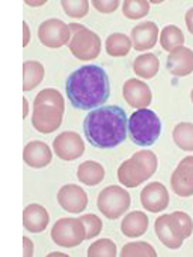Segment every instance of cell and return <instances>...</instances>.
Masks as SVG:
<instances>
[{
    "instance_id": "15",
    "label": "cell",
    "mask_w": 193,
    "mask_h": 257,
    "mask_svg": "<svg viewBox=\"0 0 193 257\" xmlns=\"http://www.w3.org/2000/svg\"><path fill=\"white\" fill-rule=\"evenodd\" d=\"M122 95L124 100L136 109H145L151 104L152 92L150 86L138 79H130L122 86Z\"/></svg>"
},
{
    "instance_id": "29",
    "label": "cell",
    "mask_w": 193,
    "mask_h": 257,
    "mask_svg": "<svg viewBox=\"0 0 193 257\" xmlns=\"http://www.w3.org/2000/svg\"><path fill=\"white\" fill-rule=\"evenodd\" d=\"M116 254V245L110 239H98L88 248L89 257H115Z\"/></svg>"
},
{
    "instance_id": "37",
    "label": "cell",
    "mask_w": 193,
    "mask_h": 257,
    "mask_svg": "<svg viewBox=\"0 0 193 257\" xmlns=\"http://www.w3.org/2000/svg\"><path fill=\"white\" fill-rule=\"evenodd\" d=\"M28 5L30 7H40V5H44V2H26Z\"/></svg>"
},
{
    "instance_id": "17",
    "label": "cell",
    "mask_w": 193,
    "mask_h": 257,
    "mask_svg": "<svg viewBox=\"0 0 193 257\" xmlns=\"http://www.w3.org/2000/svg\"><path fill=\"white\" fill-rule=\"evenodd\" d=\"M158 28L152 22H144L133 28L132 31V43L138 52L150 50L156 46L158 38Z\"/></svg>"
},
{
    "instance_id": "20",
    "label": "cell",
    "mask_w": 193,
    "mask_h": 257,
    "mask_svg": "<svg viewBox=\"0 0 193 257\" xmlns=\"http://www.w3.org/2000/svg\"><path fill=\"white\" fill-rule=\"evenodd\" d=\"M150 219L146 213L140 210H134L132 213H127L121 222V231L127 237H139L148 230Z\"/></svg>"
},
{
    "instance_id": "18",
    "label": "cell",
    "mask_w": 193,
    "mask_h": 257,
    "mask_svg": "<svg viewBox=\"0 0 193 257\" xmlns=\"http://www.w3.org/2000/svg\"><path fill=\"white\" fill-rule=\"evenodd\" d=\"M53 153L42 141H30L23 150V159L30 168H44L52 162Z\"/></svg>"
},
{
    "instance_id": "36",
    "label": "cell",
    "mask_w": 193,
    "mask_h": 257,
    "mask_svg": "<svg viewBox=\"0 0 193 257\" xmlns=\"http://www.w3.org/2000/svg\"><path fill=\"white\" fill-rule=\"evenodd\" d=\"M28 112H29V103H28V98H23V116L24 118L28 116Z\"/></svg>"
},
{
    "instance_id": "22",
    "label": "cell",
    "mask_w": 193,
    "mask_h": 257,
    "mask_svg": "<svg viewBox=\"0 0 193 257\" xmlns=\"http://www.w3.org/2000/svg\"><path fill=\"white\" fill-rule=\"evenodd\" d=\"M44 65L38 61H26L23 64V91L35 89L44 79Z\"/></svg>"
},
{
    "instance_id": "8",
    "label": "cell",
    "mask_w": 193,
    "mask_h": 257,
    "mask_svg": "<svg viewBox=\"0 0 193 257\" xmlns=\"http://www.w3.org/2000/svg\"><path fill=\"white\" fill-rule=\"evenodd\" d=\"M52 239L62 248H72L86 239V228L80 218H60L52 227Z\"/></svg>"
},
{
    "instance_id": "27",
    "label": "cell",
    "mask_w": 193,
    "mask_h": 257,
    "mask_svg": "<svg viewBox=\"0 0 193 257\" xmlns=\"http://www.w3.org/2000/svg\"><path fill=\"white\" fill-rule=\"evenodd\" d=\"M150 5L146 0H126L122 4V14L130 20L144 19L150 13Z\"/></svg>"
},
{
    "instance_id": "16",
    "label": "cell",
    "mask_w": 193,
    "mask_h": 257,
    "mask_svg": "<svg viewBox=\"0 0 193 257\" xmlns=\"http://www.w3.org/2000/svg\"><path fill=\"white\" fill-rule=\"evenodd\" d=\"M166 68L170 74L184 77L193 73V50L188 47H178L170 52L166 61Z\"/></svg>"
},
{
    "instance_id": "35",
    "label": "cell",
    "mask_w": 193,
    "mask_h": 257,
    "mask_svg": "<svg viewBox=\"0 0 193 257\" xmlns=\"http://www.w3.org/2000/svg\"><path fill=\"white\" fill-rule=\"evenodd\" d=\"M23 46L26 47L29 44V40H30V29H29V25L28 23H23Z\"/></svg>"
},
{
    "instance_id": "24",
    "label": "cell",
    "mask_w": 193,
    "mask_h": 257,
    "mask_svg": "<svg viewBox=\"0 0 193 257\" xmlns=\"http://www.w3.org/2000/svg\"><path fill=\"white\" fill-rule=\"evenodd\" d=\"M132 46H133L132 38L127 37L126 34H112L106 40V52L109 56H114V58L127 56Z\"/></svg>"
},
{
    "instance_id": "23",
    "label": "cell",
    "mask_w": 193,
    "mask_h": 257,
    "mask_svg": "<svg viewBox=\"0 0 193 257\" xmlns=\"http://www.w3.org/2000/svg\"><path fill=\"white\" fill-rule=\"evenodd\" d=\"M160 68V61L154 53H144L134 59L133 70L142 79H152Z\"/></svg>"
},
{
    "instance_id": "12",
    "label": "cell",
    "mask_w": 193,
    "mask_h": 257,
    "mask_svg": "<svg viewBox=\"0 0 193 257\" xmlns=\"http://www.w3.org/2000/svg\"><path fill=\"white\" fill-rule=\"evenodd\" d=\"M170 186L178 197L193 195V156L181 159L170 176Z\"/></svg>"
},
{
    "instance_id": "32",
    "label": "cell",
    "mask_w": 193,
    "mask_h": 257,
    "mask_svg": "<svg viewBox=\"0 0 193 257\" xmlns=\"http://www.w3.org/2000/svg\"><path fill=\"white\" fill-rule=\"evenodd\" d=\"M92 5L98 13L112 14V13H115L118 10L120 2H118V0H108V2H104V0H94Z\"/></svg>"
},
{
    "instance_id": "13",
    "label": "cell",
    "mask_w": 193,
    "mask_h": 257,
    "mask_svg": "<svg viewBox=\"0 0 193 257\" xmlns=\"http://www.w3.org/2000/svg\"><path fill=\"white\" fill-rule=\"evenodd\" d=\"M140 203L145 210L151 213H160L169 206V192L164 185L152 182L142 189Z\"/></svg>"
},
{
    "instance_id": "30",
    "label": "cell",
    "mask_w": 193,
    "mask_h": 257,
    "mask_svg": "<svg viewBox=\"0 0 193 257\" xmlns=\"http://www.w3.org/2000/svg\"><path fill=\"white\" fill-rule=\"evenodd\" d=\"M62 8L68 17L83 19L89 13V2L88 0H64Z\"/></svg>"
},
{
    "instance_id": "6",
    "label": "cell",
    "mask_w": 193,
    "mask_h": 257,
    "mask_svg": "<svg viewBox=\"0 0 193 257\" xmlns=\"http://www.w3.org/2000/svg\"><path fill=\"white\" fill-rule=\"evenodd\" d=\"M68 28L71 32V41L68 47L72 56L80 61H90L100 55L102 40L95 32L77 23H71L68 25Z\"/></svg>"
},
{
    "instance_id": "14",
    "label": "cell",
    "mask_w": 193,
    "mask_h": 257,
    "mask_svg": "<svg viewBox=\"0 0 193 257\" xmlns=\"http://www.w3.org/2000/svg\"><path fill=\"white\" fill-rule=\"evenodd\" d=\"M58 203L70 213H82L88 207V194L77 185H65L58 192Z\"/></svg>"
},
{
    "instance_id": "11",
    "label": "cell",
    "mask_w": 193,
    "mask_h": 257,
    "mask_svg": "<svg viewBox=\"0 0 193 257\" xmlns=\"http://www.w3.org/2000/svg\"><path fill=\"white\" fill-rule=\"evenodd\" d=\"M53 150L62 161H76L84 153V143L76 132H62L54 138Z\"/></svg>"
},
{
    "instance_id": "31",
    "label": "cell",
    "mask_w": 193,
    "mask_h": 257,
    "mask_svg": "<svg viewBox=\"0 0 193 257\" xmlns=\"http://www.w3.org/2000/svg\"><path fill=\"white\" fill-rule=\"evenodd\" d=\"M80 221L83 222L84 228H86V239H92V237H96L100 233H102V228H103V221L96 216V215H82L78 216Z\"/></svg>"
},
{
    "instance_id": "1",
    "label": "cell",
    "mask_w": 193,
    "mask_h": 257,
    "mask_svg": "<svg viewBox=\"0 0 193 257\" xmlns=\"http://www.w3.org/2000/svg\"><path fill=\"white\" fill-rule=\"evenodd\" d=\"M65 92L76 109H96L104 104L110 95L109 76L100 65L80 67L68 76Z\"/></svg>"
},
{
    "instance_id": "39",
    "label": "cell",
    "mask_w": 193,
    "mask_h": 257,
    "mask_svg": "<svg viewBox=\"0 0 193 257\" xmlns=\"http://www.w3.org/2000/svg\"><path fill=\"white\" fill-rule=\"evenodd\" d=\"M190 100H192V103H193V89H192V92H190Z\"/></svg>"
},
{
    "instance_id": "3",
    "label": "cell",
    "mask_w": 193,
    "mask_h": 257,
    "mask_svg": "<svg viewBox=\"0 0 193 257\" xmlns=\"http://www.w3.org/2000/svg\"><path fill=\"white\" fill-rule=\"evenodd\" d=\"M65 112L62 94L54 88H46L35 97L32 125L40 134L48 135L60 127Z\"/></svg>"
},
{
    "instance_id": "19",
    "label": "cell",
    "mask_w": 193,
    "mask_h": 257,
    "mask_svg": "<svg viewBox=\"0 0 193 257\" xmlns=\"http://www.w3.org/2000/svg\"><path fill=\"white\" fill-rule=\"evenodd\" d=\"M50 222V215L41 204H29L23 212V224L28 231L41 233L47 228Z\"/></svg>"
},
{
    "instance_id": "10",
    "label": "cell",
    "mask_w": 193,
    "mask_h": 257,
    "mask_svg": "<svg viewBox=\"0 0 193 257\" xmlns=\"http://www.w3.org/2000/svg\"><path fill=\"white\" fill-rule=\"evenodd\" d=\"M154 230H156V234L158 237V240L170 248V249H176L182 245L184 242V236L176 224V219L174 216V213H169V215H160L157 219H156V224H154Z\"/></svg>"
},
{
    "instance_id": "5",
    "label": "cell",
    "mask_w": 193,
    "mask_h": 257,
    "mask_svg": "<svg viewBox=\"0 0 193 257\" xmlns=\"http://www.w3.org/2000/svg\"><path fill=\"white\" fill-rule=\"evenodd\" d=\"M128 132L133 144L139 147L152 146L162 134V121L151 109H138L128 118Z\"/></svg>"
},
{
    "instance_id": "7",
    "label": "cell",
    "mask_w": 193,
    "mask_h": 257,
    "mask_svg": "<svg viewBox=\"0 0 193 257\" xmlns=\"http://www.w3.org/2000/svg\"><path fill=\"white\" fill-rule=\"evenodd\" d=\"M132 204V197L128 191L122 189L121 186L112 185L104 188L98 198H96V206L98 210L109 219H118L124 215Z\"/></svg>"
},
{
    "instance_id": "26",
    "label": "cell",
    "mask_w": 193,
    "mask_h": 257,
    "mask_svg": "<svg viewBox=\"0 0 193 257\" xmlns=\"http://www.w3.org/2000/svg\"><path fill=\"white\" fill-rule=\"evenodd\" d=\"M160 44H162V49L166 52H172V50L181 47L184 44L182 31L175 25L164 26L163 31L160 32Z\"/></svg>"
},
{
    "instance_id": "33",
    "label": "cell",
    "mask_w": 193,
    "mask_h": 257,
    "mask_svg": "<svg viewBox=\"0 0 193 257\" xmlns=\"http://www.w3.org/2000/svg\"><path fill=\"white\" fill-rule=\"evenodd\" d=\"M23 246H24V249H23V255L24 257H30V255H34V242L29 239V237H23Z\"/></svg>"
},
{
    "instance_id": "34",
    "label": "cell",
    "mask_w": 193,
    "mask_h": 257,
    "mask_svg": "<svg viewBox=\"0 0 193 257\" xmlns=\"http://www.w3.org/2000/svg\"><path fill=\"white\" fill-rule=\"evenodd\" d=\"M184 20H186V26H187L188 32L193 35V8H190V10L186 13V17H184Z\"/></svg>"
},
{
    "instance_id": "38",
    "label": "cell",
    "mask_w": 193,
    "mask_h": 257,
    "mask_svg": "<svg viewBox=\"0 0 193 257\" xmlns=\"http://www.w3.org/2000/svg\"><path fill=\"white\" fill-rule=\"evenodd\" d=\"M50 255H66V254H64V252H52Z\"/></svg>"
},
{
    "instance_id": "2",
    "label": "cell",
    "mask_w": 193,
    "mask_h": 257,
    "mask_svg": "<svg viewBox=\"0 0 193 257\" xmlns=\"http://www.w3.org/2000/svg\"><path fill=\"white\" fill-rule=\"evenodd\" d=\"M83 131L86 141L92 147L102 150L115 149L127 138L128 118L120 106H100L86 115Z\"/></svg>"
},
{
    "instance_id": "28",
    "label": "cell",
    "mask_w": 193,
    "mask_h": 257,
    "mask_svg": "<svg viewBox=\"0 0 193 257\" xmlns=\"http://www.w3.org/2000/svg\"><path fill=\"white\" fill-rule=\"evenodd\" d=\"M157 252L148 242H130L121 249V257H156Z\"/></svg>"
},
{
    "instance_id": "21",
    "label": "cell",
    "mask_w": 193,
    "mask_h": 257,
    "mask_svg": "<svg viewBox=\"0 0 193 257\" xmlns=\"http://www.w3.org/2000/svg\"><path fill=\"white\" fill-rule=\"evenodd\" d=\"M104 168L98 162L86 161L77 168V179L86 186H95L104 180Z\"/></svg>"
},
{
    "instance_id": "9",
    "label": "cell",
    "mask_w": 193,
    "mask_h": 257,
    "mask_svg": "<svg viewBox=\"0 0 193 257\" xmlns=\"http://www.w3.org/2000/svg\"><path fill=\"white\" fill-rule=\"evenodd\" d=\"M38 38L42 46L50 49H59L71 41V32L68 25L59 19H50L40 25Z\"/></svg>"
},
{
    "instance_id": "25",
    "label": "cell",
    "mask_w": 193,
    "mask_h": 257,
    "mask_svg": "<svg viewBox=\"0 0 193 257\" xmlns=\"http://www.w3.org/2000/svg\"><path fill=\"white\" fill-rule=\"evenodd\" d=\"M174 143L182 152H193V122H180L172 132Z\"/></svg>"
},
{
    "instance_id": "4",
    "label": "cell",
    "mask_w": 193,
    "mask_h": 257,
    "mask_svg": "<svg viewBox=\"0 0 193 257\" xmlns=\"http://www.w3.org/2000/svg\"><path fill=\"white\" fill-rule=\"evenodd\" d=\"M158 161L154 152L140 150L136 152L130 159L124 161L118 168V180L126 188H136L145 180L152 177L157 171Z\"/></svg>"
}]
</instances>
